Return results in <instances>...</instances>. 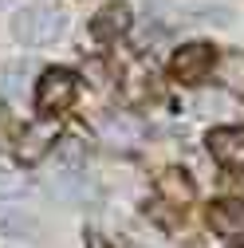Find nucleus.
Wrapping results in <instances>:
<instances>
[{"label":"nucleus","instance_id":"nucleus-1","mask_svg":"<svg viewBox=\"0 0 244 248\" xmlns=\"http://www.w3.org/2000/svg\"><path fill=\"white\" fill-rule=\"evenodd\" d=\"M67 28V16L59 4H47V0H40V4H28L16 20H12V36L28 47H40V44H51L55 36H63Z\"/></svg>","mask_w":244,"mask_h":248},{"label":"nucleus","instance_id":"nucleus-2","mask_svg":"<svg viewBox=\"0 0 244 248\" xmlns=\"http://www.w3.org/2000/svg\"><path fill=\"white\" fill-rule=\"evenodd\" d=\"M75 91H79V83H75V75L71 71H47L44 79H40V91H36V107L44 110V114H59V110H67L71 103H75Z\"/></svg>","mask_w":244,"mask_h":248},{"label":"nucleus","instance_id":"nucleus-3","mask_svg":"<svg viewBox=\"0 0 244 248\" xmlns=\"http://www.w3.org/2000/svg\"><path fill=\"white\" fill-rule=\"evenodd\" d=\"M169 71H173V79H181V83H201V79L213 71V51H209L205 44H189V47H181V51L173 55Z\"/></svg>","mask_w":244,"mask_h":248},{"label":"nucleus","instance_id":"nucleus-4","mask_svg":"<svg viewBox=\"0 0 244 248\" xmlns=\"http://www.w3.org/2000/svg\"><path fill=\"white\" fill-rule=\"evenodd\" d=\"M213 158L229 170H244V126H217L209 134Z\"/></svg>","mask_w":244,"mask_h":248},{"label":"nucleus","instance_id":"nucleus-5","mask_svg":"<svg viewBox=\"0 0 244 248\" xmlns=\"http://www.w3.org/2000/svg\"><path fill=\"white\" fill-rule=\"evenodd\" d=\"M99 130H103V138H107L114 150H138L142 138H146L142 122L130 118V114H107V118L99 122Z\"/></svg>","mask_w":244,"mask_h":248},{"label":"nucleus","instance_id":"nucleus-6","mask_svg":"<svg viewBox=\"0 0 244 248\" xmlns=\"http://www.w3.org/2000/svg\"><path fill=\"white\" fill-rule=\"evenodd\" d=\"M51 146H55V122L44 118V122H32V126H24L16 154H20V162H24V166H36Z\"/></svg>","mask_w":244,"mask_h":248},{"label":"nucleus","instance_id":"nucleus-7","mask_svg":"<svg viewBox=\"0 0 244 248\" xmlns=\"http://www.w3.org/2000/svg\"><path fill=\"white\" fill-rule=\"evenodd\" d=\"M209 229L217 236H229V240H240L244 236V201H217L209 209Z\"/></svg>","mask_w":244,"mask_h":248},{"label":"nucleus","instance_id":"nucleus-8","mask_svg":"<svg viewBox=\"0 0 244 248\" xmlns=\"http://www.w3.org/2000/svg\"><path fill=\"white\" fill-rule=\"evenodd\" d=\"M130 28V8L126 4H107L99 16H95V24H91V36L95 40H114V36H122Z\"/></svg>","mask_w":244,"mask_h":248},{"label":"nucleus","instance_id":"nucleus-9","mask_svg":"<svg viewBox=\"0 0 244 248\" xmlns=\"http://www.w3.org/2000/svg\"><path fill=\"white\" fill-rule=\"evenodd\" d=\"M55 173H87V146L79 138H63L55 146Z\"/></svg>","mask_w":244,"mask_h":248},{"label":"nucleus","instance_id":"nucleus-10","mask_svg":"<svg viewBox=\"0 0 244 248\" xmlns=\"http://www.w3.org/2000/svg\"><path fill=\"white\" fill-rule=\"evenodd\" d=\"M36 217L24 213V209H0V236L8 240H24V236H36Z\"/></svg>","mask_w":244,"mask_h":248},{"label":"nucleus","instance_id":"nucleus-11","mask_svg":"<svg viewBox=\"0 0 244 248\" xmlns=\"http://www.w3.org/2000/svg\"><path fill=\"white\" fill-rule=\"evenodd\" d=\"M158 193H162L166 201H173V205H189V201H193V181L181 173V170H166V173L158 177Z\"/></svg>","mask_w":244,"mask_h":248},{"label":"nucleus","instance_id":"nucleus-12","mask_svg":"<svg viewBox=\"0 0 244 248\" xmlns=\"http://www.w3.org/2000/svg\"><path fill=\"white\" fill-rule=\"evenodd\" d=\"M24 75H28V63H8L4 71H0V91H4L8 99H12V95H20Z\"/></svg>","mask_w":244,"mask_h":248},{"label":"nucleus","instance_id":"nucleus-13","mask_svg":"<svg viewBox=\"0 0 244 248\" xmlns=\"http://www.w3.org/2000/svg\"><path fill=\"white\" fill-rule=\"evenodd\" d=\"M24 193H28V181L16 177V173H8V170H0V201H16Z\"/></svg>","mask_w":244,"mask_h":248},{"label":"nucleus","instance_id":"nucleus-14","mask_svg":"<svg viewBox=\"0 0 244 248\" xmlns=\"http://www.w3.org/2000/svg\"><path fill=\"white\" fill-rule=\"evenodd\" d=\"M87 248H110V244H107L99 232H87Z\"/></svg>","mask_w":244,"mask_h":248},{"label":"nucleus","instance_id":"nucleus-15","mask_svg":"<svg viewBox=\"0 0 244 248\" xmlns=\"http://www.w3.org/2000/svg\"><path fill=\"white\" fill-rule=\"evenodd\" d=\"M0 4H16V0H0Z\"/></svg>","mask_w":244,"mask_h":248}]
</instances>
